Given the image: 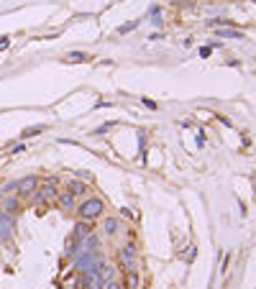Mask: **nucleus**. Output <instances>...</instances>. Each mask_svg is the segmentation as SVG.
I'll use <instances>...</instances> for the list:
<instances>
[{"label": "nucleus", "instance_id": "nucleus-13", "mask_svg": "<svg viewBox=\"0 0 256 289\" xmlns=\"http://www.w3.org/2000/svg\"><path fill=\"white\" fill-rule=\"evenodd\" d=\"M69 62H77V64L90 62V54H85V51H69Z\"/></svg>", "mask_w": 256, "mask_h": 289}, {"label": "nucleus", "instance_id": "nucleus-17", "mask_svg": "<svg viewBox=\"0 0 256 289\" xmlns=\"http://www.w3.org/2000/svg\"><path fill=\"white\" fill-rule=\"evenodd\" d=\"M3 192L8 194V192H18V182H5L3 185Z\"/></svg>", "mask_w": 256, "mask_h": 289}, {"label": "nucleus", "instance_id": "nucleus-8", "mask_svg": "<svg viewBox=\"0 0 256 289\" xmlns=\"http://www.w3.org/2000/svg\"><path fill=\"white\" fill-rule=\"evenodd\" d=\"M67 192L74 194V197H82V194H87V185L80 182V179H69L67 182Z\"/></svg>", "mask_w": 256, "mask_h": 289}, {"label": "nucleus", "instance_id": "nucleus-14", "mask_svg": "<svg viewBox=\"0 0 256 289\" xmlns=\"http://www.w3.org/2000/svg\"><path fill=\"white\" fill-rule=\"evenodd\" d=\"M126 284H128L126 289H136V287H139V277H136V271H131V274H128V282H126Z\"/></svg>", "mask_w": 256, "mask_h": 289}, {"label": "nucleus", "instance_id": "nucleus-10", "mask_svg": "<svg viewBox=\"0 0 256 289\" xmlns=\"http://www.w3.org/2000/svg\"><path fill=\"white\" fill-rule=\"evenodd\" d=\"M102 228H105V233H108V236H118L120 233V220L118 218H105Z\"/></svg>", "mask_w": 256, "mask_h": 289}, {"label": "nucleus", "instance_id": "nucleus-11", "mask_svg": "<svg viewBox=\"0 0 256 289\" xmlns=\"http://www.w3.org/2000/svg\"><path fill=\"white\" fill-rule=\"evenodd\" d=\"M56 202L62 205L64 210H74V207H77V197L69 194V192H64V194H59V200H56Z\"/></svg>", "mask_w": 256, "mask_h": 289}, {"label": "nucleus", "instance_id": "nucleus-3", "mask_svg": "<svg viewBox=\"0 0 256 289\" xmlns=\"http://www.w3.org/2000/svg\"><path fill=\"white\" fill-rule=\"evenodd\" d=\"M56 200H59L56 179H47L44 185H39V202H41V205H54Z\"/></svg>", "mask_w": 256, "mask_h": 289}, {"label": "nucleus", "instance_id": "nucleus-1", "mask_svg": "<svg viewBox=\"0 0 256 289\" xmlns=\"http://www.w3.org/2000/svg\"><path fill=\"white\" fill-rule=\"evenodd\" d=\"M74 210H77L80 220H90V223H93V220H98L105 212V202L100 200V197H85L82 205H77Z\"/></svg>", "mask_w": 256, "mask_h": 289}, {"label": "nucleus", "instance_id": "nucleus-6", "mask_svg": "<svg viewBox=\"0 0 256 289\" xmlns=\"http://www.w3.org/2000/svg\"><path fill=\"white\" fill-rule=\"evenodd\" d=\"M90 233H93V223H90V220H80L77 225L72 228V241H82Z\"/></svg>", "mask_w": 256, "mask_h": 289}, {"label": "nucleus", "instance_id": "nucleus-9", "mask_svg": "<svg viewBox=\"0 0 256 289\" xmlns=\"http://www.w3.org/2000/svg\"><path fill=\"white\" fill-rule=\"evenodd\" d=\"M215 36H220V39H236V41H244V34L236 31V28H215Z\"/></svg>", "mask_w": 256, "mask_h": 289}, {"label": "nucleus", "instance_id": "nucleus-15", "mask_svg": "<svg viewBox=\"0 0 256 289\" xmlns=\"http://www.w3.org/2000/svg\"><path fill=\"white\" fill-rule=\"evenodd\" d=\"M100 289H123V287H120L115 279H108V282H102V284H100Z\"/></svg>", "mask_w": 256, "mask_h": 289}, {"label": "nucleus", "instance_id": "nucleus-19", "mask_svg": "<svg viewBox=\"0 0 256 289\" xmlns=\"http://www.w3.org/2000/svg\"><path fill=\"white\" fill-rule=\"evenodd\" d=\"M144 105H146V108H149V110H156V108H159V105H156L154 100H149V97L144 100Z\"/></svg>", "mask_w": 256, "mask_h": 289}, {"label": "nucleus", "instance_id": "nucleus-7", "mask_svg": "<svg viewBox=\"0 0 256 289\" xmlns=\"http://www.w3.org/2000/svg\"><path fill=\"white\" fill-rule=\"evenodd\" d=\"M0 210L16 218V215H18V210H21V200H18V197H5V200L0 202Z\"/></svg>", "mask_w": 256, "mask_h": 289}, {"label": "nucleus", "instance_id": "nucleus-16", "mask_svg": "<svg viewBox=\"0 0 256 289\" xmlns=\"http://www.w3.org/2000/svg\"><path fill=\"white\" fill-rule=\"evenodd\" d=\"M136 26H139V21H131V23H126V26H120V28H118V34H128V31H133Z\"/></svg>", "mask_w": 256, "mask_h": 289}, {"label": "nucleus", "instance_id": "nucleus-5", "mask_svg": "<svg viewBox=\"0 0 256 289\" xmlns=\"http://www.w3.org/2000/svg\"><path fill=\"white\" fill-rule=\"evenodd\" d=\"M36 190H39V179L36 177H26V179L18 182V194L21 197H31Z\"/></svg>", "mask_w": 256, "mask_h": 289}, {"label": "nucleus", "instance_id": "nucleus-12", "mask_svg": "<svg viewBox=\"0 0 256 289\" xmlns=\"http://www.w3.org/2000/svg\"><path fill=\"white\" fill-rule=\"evenodd\" d=\"M236 21H228V18H213V21H207L210 28H231Z\"/></svg>", "mask_w": 256, "mask_h": 289}, {"label": "nucleus", "instance_id": "nucleus-18", "mask_svg": "<svg viewBox=\"0 0 256 289\" xmlns=\"http://www.w3.org/2000/svg\"><path fill=\"white\" fill-rule=\"evenodd\" d=\"M44 131V126H36V128H26V133L23 136H36V133H41Z\"/></svg>", "mask_w": 256, "mask_h": 289}, {"label": "nucleus", "instance_id": "nucleus-2", "mask_svg": "<svg viewBox=\"0 0 256 289\" xmlns=\"http://www.w3.org/2000/svg\"><path fill=\"white\" fill-rule=\"evenodd\" d=\"M136 243H123V248L118 251V261H120V266H123V271L126 274H131V271H136Z\"/></svg>", "mask_w": 256, "mask_h": 289}, {"label": "nucleus", "instance_id": "nucleus-20", "mask_svg": "<svg viewBox=\"0 0 256 289\" xmlns=\"http://www.w3.org/2000/svg\"><path fill=\"white\" fill-rule=\"evenodd\" d=\"M0 251H3V241H0Z\"/></svg>", "mask_w": 256, "mask_h": 289}, {"label": "nucleus", "instance_id": "nucleus-4", "mask_svg": "<svg viewBox=\"0 0 256 289\" xmlns=\"http://www.w3.org/2000/svg\"><path fill=\"white\" fill-rule=\"evenodd\" d=\"M13 225H16V218L0 210V241H3V243L13 238Z\"/></svg>", "mask_w": 256, "mask_h": 289}]
</instances>
